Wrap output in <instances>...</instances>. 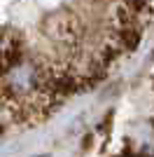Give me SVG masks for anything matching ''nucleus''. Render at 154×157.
<instances>
[{
  "mask_svg": "<svg viewBox=\"0 0 154 157\" xmlns=\"http://www.w3.org/2000/svg\"><path fill=\"white\" fill-rule=\"evenodd\" d=\"M47 33H49L56 42H63V45H68V47L70 45L75 47L79 35H82L77 17L72 12H65V10L47 17Z\"/></svg>",
  "mask_w": 154,
  "mask_h": 157,
  "instance_id": "obj_1",
  "label": "nucleus"
},
{
  "mask_svg": "<svg viewBox=\"0 0 154 157\" xmlns=\"http://www.w3.org/2000/svg\"><path fill=\"white\" fill-rule=\"evenodd\" d=\"M35 157H51V155H35Z\"/></svg>",
  "mask_w": 154,
  "mask_h": 157,
  "instance_id": "obj_2",
  "label": "nucleus"
}]
</instances>
